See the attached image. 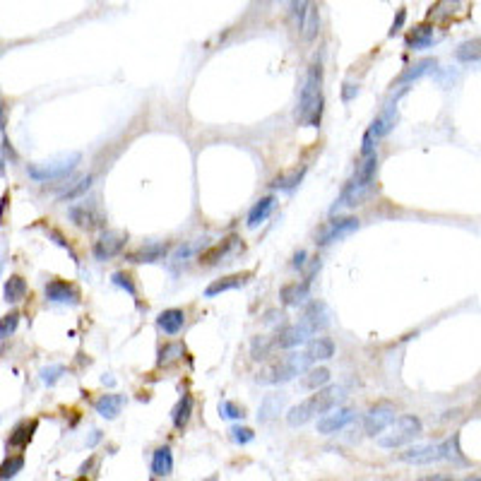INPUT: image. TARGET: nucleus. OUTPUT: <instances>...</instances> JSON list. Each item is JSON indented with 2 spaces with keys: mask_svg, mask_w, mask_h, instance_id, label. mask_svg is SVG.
I'll return each mask as SVG.
<instances>
[{
  "mask_svg": "<svg viewBox=\"0 0 481 481\" xmlns=\"http://www.w3.org/2000/svg\"><path fill=\"white\" fill-rule=\"evenodd\" d=\"M323 116V70L320 65H313L306 75V82L301 87V96H298L296 106V120L308 125H320Z\"/></svg>",
  "mask_w": 481,
  "mask_h": 481,
  "instance_id": "f03ea898",
  "label": "nucleus"
},
{
  "mask_svg": "<svg viewBox=\"0 0 481 481\" xmlns=\"http://www.w3.org/2000/svg\"><path fill=\"white\" fill-rule=\"evenodd\" d=\"M356 94H359V87H354V84H344V92H342L344 101H352Z\"/></svg>",
  "mask_w": 481,
  "mask_h": 481,
  "instance_id": "09e8293b",
  "label": "nucleus"
},
{
  "mask_svg": "<svg viewBox=\"0 0 481 481\" xmlns=\"http://www.w3.org/2000/svg\"><path fill=\"white\" fill-rule=\"evenodd\" d=\"M397 419V412H394L392 407H388V404H381V407L371 409V412L366 414V419H363V431H366V435H381L383 431H388L390 424Z\"/></svg>",
  "mask_w": 481,
  "mask_h": 481,
  "instance_id": "1a4fd4ad",
  "label": "nucleus"
},
{
  "mask_svg": "<svg viewBox=\"0 0 481 481\" xmlns=\"http://www.w3.org/2000/svg\"><path fill=\"white\" fill-rule=\"evenodd\" d=\"M181 354H183V347H179V344H169V347H164L159 352V366H164V363L174 361V359H179Z\"/></svg>",
  "mask_w": 481,
  "mask_h": 481,
  "instance_id": "a19ab883",
  "label": "nucleus"
},
{
  "mask_svg": "<svg viewBox=\"0 0 481 481\" xmlns=\"http://www.w3.org/2000/svg\"><path fill=\"white\" fill-rule=\"evenodd\" d=\"M231 241H234V239H229V241L219 243V246H215V248H212V251L202 253V255H200V262H205V265H215V262L219 260V257H224V253L231 248Z\"/></svg>",
  "mask_w": 481,
  "mask_h": 481,
  "instance_id": "c9c22d12",
  "label": "nucleus"
},
{
  "mask_svg": "<svg viewBox=\"0 0 481 481\" xmlns=\"http://www.w3.org/2000/svg\"><path fill=\"white\" fill-rule=\"evenodd\" d=\"M354 419H356V412H354V409L335 407V409H330V412H325L320 419H318V433L332 435V433L342 431V428H347Z\"/></svg>",
  "mask_w": 481,
  "mask_h": 481,
  "instance_id": "6e6552de",
  "label": "nucleus"
},
{
  "mask_svg": "<svg viewBox=\"0 0 481 481\" xmlns=\"http://www.w3.org/2000/svg\"><path fill=\"white\" fill-rule=\"evenodd\" d=\"M123 404H125L123 394H101V397L94 402V409H96V414H99V417L116 419L120 414V409H123Z\"/></svg>",
  "mask_w": 481,
  "mask_h": 481,
  "instance_id": "f3484780",
  "label": "nucleus"
},
{
  "mask_svg": "<svg viewBox=\"0 0 481 481\" xmlns=\"http://www.w3.org/2000/svg\"><path fill=\"white\" fill-rule=\"evenodd\" d=\"M306 354L313 359V363L327 361V359L335 356V342H332L330 337H313L311 342H308Z\"/></svg>",
  "mask_w": 481,
  "mask_h": 481,
  "instance_id": "aec40b11",
  "label": "nucleus"
},
{
  "mask_svg": "<svg viewBox=\"0 0 481 481\" xmlns=\"http://www.w3.org/2000/svg\"><path fill=\"white\" fill-rule=\"evenodd\" d=\"M455 58L462 60V63H477V60H481V39L460 44L457 51H455Z\"/></svg>",
  "mask_w": 481,
  "mask_h": 481,
  "instance_id": "c756f323",
  "label": "nucleus"
},
{
  "mask_svg": "<svg viewBox=\"0 0 481 481\" xmlns=\"http://www.w3.org/2000/svg\"><path fill=\"white\" fill-rule=\"evenodd\" d=\"M111 282H114L116 287L125 289V291H128L130 296H135V293H138V289H135L133 280H130V275H125V272H116V275L111 277Z\"/></svg>",
  "mask_w": 481,
  "mask_h": 481,
  "instance_id": "ea45409f",
  "label": "nucleus"
},
{
  "mask_svg": "<svg viewBox=\"0 0 481 481\" xmlns=\"http://www.w3.org/2000/svg\"><path fill=\"white\" fill-rule=\"evenodd\" d=\"M313 366V359L308 356L306 352H291L287 354L284 359L275 361L272 366H267L265 371L257 376V383L262 385H280V383H287L291 378L301 376V373H308V368Z\"/></svg>",
  "mask_w": 481,
  "mask_h": 481,
  "instance_id": "20e7f679",
  "label": "nucleus"
},
{
  "mask_svg": "<svg viewBox=\"0 0 481 481\" xmlns=\"http://www.w3.org/2000/svg\"><path fill=\"white\" fill-rule=\"evenodd\" d=\"M123 246H125L123 234H118V231H106V234L94 243L92 253H94L96 260L104 262V260H111V257L118 255V253L123 251Z\"/></svg>",
  "mask_w": 481,
  "mask_h": 481,
  "instance_id": "9b49d317",
  "label": "nucleus"
},
{
  "mask_svg": "<svg viewBox=\"0 0 481 481\" xmlns=\"http://www.w3.org/2000/svg\"><path fill=\"white\" fill-rule=\"evenodd\" d=\"M303 171H306V169L296 171V174H291V176H282V179H275V181H272V188H282V190H289V188H293V185H296L298 181H301Z\"/></svg>",
  "mask_w": 481,
  "mask_h": 481,
  "instance_id": "58836bf2",
  "label": "nucleus"
},
{
  "mask_svg": "<svg viewBox=\"0 0 481 481\" xmlns=\"http://www.w3.org/2000/svg\"><path fill=\"white\" fill-rule=\"evenodd\" d=\"M318 24H320V17H318V8L311 3V8H308L306 17H303V22H301V27H298V29H301L303 37H306V39H313L318 34Z\"/></svg>",
  "mask_w": 481,
  "mask_h": 481,
  "instance_id": "f704fd0d",
  "label": "nucleus"
},
{
  "mask_svg": "<svg viewBox=\"0 0 481 481\" xmlns=\"http://www.w3.org/2000/svg\"><path fill=\"white\" fill-rule=\"evenodd\" d=\"M22 467H24V457H19V455H17V457L5 460V462H3V469H0V477H3V479H12L15 474H17Z\"/></svg>",
  "mask_w": 481,
  "mask_h": 481,
  "instance_id": "e433bc0d",
  "label": "nucleus"
},
{
  "mask_svg": "<svg viewBox=\"0 0 481 481\" xmlns=\"http://www.w3.org/2000/svg\"><path fill=\"white\" fill-rule=\"evenodd\" d=\"M342 399H344V388H339V385H330V388H325V390H318L316 394H311V397L303 399L301 404L289 409V414H287L289 426H303V424H308L313 417H318V414L323 417L325 412L339 407Z\"/></svg>",
  "mask_w": 481,
  "mask_h": 481,
  "instance_id": "f257e3e1",
  "label": "nucleus"
},
{
  "mask_svg": "<svg viewBox=\"0 0 481 481\" xmlns=\"http://www.w3.org/2000/svg\"><path fill=\"white\" fill-rule=\"evenodd\" d=\"M308 8H311V0H291V12H293V17H296L298 27H301V22H303V17H306Z\"/></svg>",
  "mask_w": 481,
  "mask_h": 481,
  "instance_id": "79ce46f5",
  "label": "nucleus"
},
{
  "mask_svg": "<svg viewBox=\"0 0 481 481\" xmlns=\"http://www.w3.org/2000/svg\"><path fill=\"white\" fill-rule=\"evenodd\" d=\"M303 323H306V325L311 327L313 332L323 330V327L327 325V313H325V306H323V303H311V308H308L306 316H303Z\"/></svg>",
  "mask_w": 481,
  "mask_h": 481,
  "instance_id": "cd10ccee",
  "label": "nucleus"
},
{
  "mask_svg": "<svg viewBox=\"0 0 481 481\" xmlns=\"http://www.w3.org/2000/svg\"><path fill=\"white\" fill-rule=\"evenodd\" d=\"M306 265V251H298L296 257H293V267H303Z\"/></svg>",
  "mask_w": 481,
  "mask_h": 481,
  "instance_id": "8fccbe9b",
  "label": "nucleus"
},
{
  "mask_svg": "<svg viewBox=\"0 0 481 481\" xmlns=\"http://www.w3.org/2000/svg\"><path fill=\"white\" fill-rule=\"evenodd\" d=\"M80 152H73V154L68 156H60L58 161H46V164H29L27 166V174L29 179H34L37 183H46V181H60L65 179V176L70 174V171L75 169V166L80 164Z\"/></svg>",
  "mask_w": 481,
  "mask_h": 481,
  "instance_id": "423d86ee",
  "label": "nucleus"
},
{
  "mask_svg": "<svg viewBox=\"0 0 481 481\" xmlns=\"http://www.w3.org/2000/svg\"><path fill=\"white\" fill-rule=\"evenodd\" d=\"M248 280H251V275H248V272H243V275L224 277V280H217V282H212V284L205 289V296H207V298H215L217 293H221V291H229V289H239V287H243Z\"/></svg>",
  "mask_w": 481,
  "mask_h": 481,
  "instance_id": "5701e85b",
  "label": "nucleus"
},
{
  "mask_svg": "<svg viewBox=\"0 0 481 481\" xmlns=\"http://www.w3.org/2000/svg\"><path fill=\"white\" fill-rule=\"evenodd\" d=\"M156 325H159L166 335H179V332L183 330V325H185V313L179 311V308H169V311L159 313V318H156Z\"/></svg>",
  "mask_w": 481,
  "mask_h": 481,
  "instance_id": "a211bd4d",
  "label": "nucleus"
},
{
  "mask_svg": "<svg viewBox=\"0 0 481 481\" xmlns=\"http://www.w3.org/2000/svg\"><path fill=\"white\" fill-rule=\"evenodd\" d=\"M229 433H231V440H234V443H239V445H246V443H251V440L255 438V433H253L251 428H241V426H234Z\"/></svg>",
  "mask_w": 481,
  "mask_h": 481,
  "instance_id": "37998d69",
  "label": "nucleus"
},
{
  "mask_svg": "<svg viewBox=\"0 0 481 481\" xmlns=\"http://www.w3.org/2000/svg\"><path fill=\"white\" fill-rule=\"evenodd\" d=\"M404 19H407V12H404V10H399L397 12V17H394V22H392V27H390V37H394V34L399 32V29H402V24H404Z\"/></svg>",
  "mask_w": 481,
  "mask_h": 481,
  "instance_id": "de8ad7c7",
  "label": "nucleus"
},
{
  "mask_svg": "<svg viewBox=\"0 0 481 481\" xmlns=\"http://www.w3.org/2000/svg\"><path fill=\"white\" fill-rule=\"evenodd\" d=\"M174 469V455L169 448H156L152 455V477H169Z\"/></svg>",
  "mask_w": 481,
  "mask_h": 481,
  "instance_id": "412c9836",
  "label": "nucleus"
},
{
  "mask_svg": "<svg viewBox=\"0 0 481 481\" xmlns=\"http://www.w3.org/2000/svg\"><path fill=\"white\" fill-rule=\"evenodd\" d=\"M327 383H330V371H327V368H313V371L308 368V376L301 381L303 388H308V390H318Z\"/></svg>",
  "mask_w": 481,
  "mask_h": 481,
  "instance_id": "473e14b6",
  "label": "nucleus"
},
{
  "mask_svg": "<svg viewBox=\"0 0 481 481\" xmlns=\"http://www.w3.org/2000/svg\"><path fill=\"white\" fill-rule=\"evenodd\" d=\"M190 412H192V399L188 397V394H183V397L179 399V404L174 407V412H171V421H174V426L183 428L190 419Z\"/></svg>",
  "mask_w": 481,
  "mask_h": 481,
  "instance_id": "7c9ffc66",
  "label": "nucleus"
},
{
  "mask_svg": "<svg viewBox=\"0 0 481 481\" xmlns=\"http://www.w3.org/2000/svg\"><path fill=\"white\" fill-rule=\"evenodd\" d=\"M169 253V246L166 243H147V246H140L135 253H130L125 260L135 262V265H149V262H159L164 260V255Z\"/></svg>",
  "mask_w": 481,
  "mask_h": 481,
  "instance_id": "ddd939ff",
  "label": "nucleus"
},
{
  "mask_svg": "<svg viewBox=\"0 0 481 481\" xmlns=\"http://www.w3.org/2000/svg\"><path fill=\"white\" fill-rule=\"evenodd\" d=\"M46 296L55 303H78V289L63 280H51L46 284Z\"/></svg>",
  "mask_w": 481,
  "mask_h": 481,
  "instance_id": "dca6fc26",
  "label": "nucleus"
},
{
  "mask_svg": "<svg viewBox=\"0 0 481 481\" xmlns=\"http://www.w3.org/2000/svg\"><path fill=\"white\" fill-rule=\"evenodd\" d=\"M272 210H275V197H272V195L260 197V200H257L255 205H253L251 215H248V226H251V229L260 226L262 221H265L267 217L272 215Z\"/></svg>",
  "mask_w": 481,
  "mask_h": 481,
  "instance_id": "4be33fe9",
  "label": "nucleus"
},
{
  "mask_svg": "<svg viewBox=\"0 0 481 481\" xmlns=\"http://www.w3.org/2000/svg\"><path fill=\"white\" fill-rule=\"evenodd\" d=\"M282 409H284V394H267L260 404L257 419H260V421H270V419L280 417Z\"/></svg>",
  "mask_w": 481,
  "mask_h": 481,
  "instance_id": "393cba45",
  "label": "nucleus"
},
{
  "mask_svg": "<svg viewBox=\"0 0 481 481\" xmlns=\"http://www.w3.org/2000/svg\"><path fill=\"white\" fill-rule=\"evenodd\" d=\"M433 44V27L431 24H419V27L412 29V34L407 37V48L421 51L428 48Z\"/></svg>",
  "mask_w": 481,
  "mask_h": 481,
  "instance_id": "b1692460",
  "label": "nucleus"
},
{
  "mask_svg": "<svg viewBox=\"0 0 481 481\" xmlns=\"http://www.w3.org/2000/svg\"><path fill=\"white\" fill-rule=\"evenodd\" d=\"M65 373V368L63 366H51V368H44L42 371V381L46 383V385H53L55 381H58L60 376Z\"/></svg>",
  "mask_w": 481,
  "mask_h": 481,
  "instance_id": "a18cd8bd",
  "label": "nucleus"
},
{
  "mask_svg": "<svg viewBox=\"0 0 481 481\" xmlns=\"http://www.w3.org/2000/svg\"><path fill=\"white\" fill-rule=\"evenodd\" d=\"M394 123H397V104H388L383 109V114L376 116L371 130L376 138H385V135H390V130L394 128Z\"/></svg>",
  "mask_w": 481,
  "mask_h": 481,
  "instance_id": "6ab92c4d",
  "label": "nucleus"
},
{
  "mask_svg": "<svg viewBox=\"0 0 481 481\" xmlns=\"http://www.w3.org/2000/svg\"><path fill=\"white\" fill-rule=\"evenodd\" d=\"M419 435H421V419L407 414V417L394 419L385 435H378V445L381 448H402Z\"/></svg>",
  "mask_w": 481,
  "mask_h": 481,
  "instance_id": "39448f33",
  "label": "nucleus"
},
{
  "mask_svg": "<svg viewBox=\"0 0 481 481\" xmlns=\"http://www.w3.org/2000/svg\"><path fill=\"white\" fill-rule=\"evenodd\" d=\"M39 424L37 421H24L10 433V440H8V448H24L29 445V440L34 438V431H37Z\"/></svg>",
  "mask_w": 481,
  "mask_h": 481,
  "instance_id": "bb28decb",
  "label": "nucleus"
},
{
  "mask_svg": "<svg viewBox=\"0 0 481 481\" xmlns=\"http://www.w3.org/2000/svg\"><path fill=\"white\" fill-rule=\"evenodd\" d=\"M435 58H426V60H419L417 65H409L407 70H404L402 75H399L394 82L397 84H407V82H412V80H419V78H424L426 73H431V70L435 68Z\"/></svg>",
  "mask_w": 481,
  "mask_h": 481,
  "instance_id": "a878e982",
  "label": "nucleus"
},
{
  "mask_svg": "<svg viewBox=\"0 0 481 481\" xmlns=\"http://www.w3.org/2000/svg\"><path fill=\"white\" fill-rule=\"evenodd\" d=\"M70 219L80 226V229L92 231L96 226L104 224V217L96 212V207L92 205H80V207H70Z\"/></svg>",
  "mask_w": 481,
  "mask_h": 481,
  "instance_id": "2eb2a0df",
  "label": "nucleus"
},
{
  "mask_svg": "<svg viewBox=\"0 0 481 481\" xmlns=\"http://www.w3.org/2000/svg\"><path fill=\"white\" fill-rule=\"evenodd\" d=\"M376 169H378V156L371 154V156H363V161L359 164L356 174L354 179L344 185L342 195H339L337 205L332 207V212H337L339 207H356L361 205L363 200L368 197V192L373 188V179H376Z\"/></svg>",
  "mask_w": 481,
  "mask_h": 481,
  "instance_id": "7ed1b4c3",
  "label": "nucleus"
},
{
  "mask_svg": "<svg viewBox=\"0 0 481 481\" xmlns=\"http://www.w3.org/2000/svg\"><path fill=\"white\" fill-rule=\"evenodd\" d=\"M251 352H253V359H255V361H262V359H270L277 349H275V342H272L270 337H255L253 339Z\"/></svg>",
  "mask_w": 481,
  "mask_h": 481,
  "instance_id": "2f4dec72",
  "label": "nucleus"
},
{
  "mask_svg": "<svg viewBox=\"0 0 481 481\" xmlns=\"http://www.w3.org/2000/svg\"><path fill=\"white\" fill-rule=\"evenodd\" d=\"M373 130H368L366 135H363V143H361V156H371V154H376V145H373Z\"/></svg>",
  "mask_w": 481,
  "mask_h": 481,
  "instance_id": "49530a36",
  "label": "nucleus"
},
{
  "mask_svg": "<svg viewBox=\"0 0 481 481\" xmlns=\"http://www.w3.org/2000/svg\"><path fill=\"white\" fill-rule=\"evenodd\" d=\"M311 280H313V275H308L303 282H293V284L282 287V291H280L282 303H284V306H301L308 298V293H311Z\"/></svg>",
  "mask_w": 481,
  "mask_h": 481,
  "instance_id": "4468645a",
  "label": "nucleus"
},
{
  "mask_svg": "<svg viewBox=\"0 0 481 481\" xmlns=\"http://www.w3.org/2000/svg\"><path fill=\"white\" fill-rule=\"evenodd\" d=\"M399 460L407 464H433L445 460V448L440 445H417V448H409L407 453L399 455Z\"/></svg>",
  "mask_w": 481,
  "mask_h": 481,
  "instance_id": "9d476101",
  "label": "nucleus"
},
{
  "mask_svg": "<svg viewBox=\"0 0 481 481\" xmlns=\"http://www.w3.org/2000/svg\"><path fill=\"white\" fill-rule=\"evenodd\" d=\"M92 183H94L92 176H84V179H80L78 183L70 185V188L65 190L63 195H60V202H70V200H78V197H82L84 192H87L89 188H92Z\"/></svg>",
  "mask_w": 481,
  "mask_h": 481,
  "instance_id": "72a5a7b5",
  "label": "nucleus"
},
{
  "mask_svg": "<svg viewBox=\"0 0 481 481\" xmlns=\"http://www.w3.org/2000/svg\"><path fill=\"white\" fill-rule=\"evenodd\" d=\"M313 335H316V332L301 320V323H296V325H284L275 337H272V342H275V349H296V347H301V344L311 342Z\"/></svg>",
  "mask_w": 481,
  "mask_h": 481,
  "instance_id": "0eeeda50",
  "label": "nucleus"
},
{
  "mask_svg": "<svg viewBox=\"0 0 481 481\" xmlns=\"http://www.w3.org/2000/svg\"><path fill=\"white\" fill-rule=\"evenodd\" d=\"M356 229H359V219H356V217H344V219H335L320 234V239H318V246H327V243H332V241H339V239H344V236L354 234Z\"/></svg>",
  "mask_w": 481,
  "mask_h": 481,
  "instance_id": "f8f14e48",
  "label": "nucleus"
},
{
  "mask_svg": "<svg viewBox=\"0 0 481 481\" xmlns=\"http://www.w3.org/2000/svg\"><path fill=\"white\" fill-rule=\"evenodd\" d=\"M24 293H27V282H24L22 277L12 275L8 282H5V301H8V303L22 301Z\"/></svg>",
  "mask_w": 481,
  "mask_h": 481,
  "instance_id": "c85d7f7f",
  "label": "nucleus"
},
{
  "mask_svg": "<svg viewBox=\"0 0 481 481\" xmlns=\"http://www.w3.org/2000/svg\"><path fill=\"white\" fill-rule=\"evenodd\" d=\"M17 320H19L17 313H10V316H5L3 318V325H0V337L8 339L10 335H12L15 327H17Z\"/></svg>",
  "mask_w": 481,
  "mask_h": 481,
  "instance_id": "c03bdc74",
  "label": "nucleus"
},
{
  "mask_svg": "<svg viewBox=\"0 0 481 481\" xmlns=\"http://www.w3.org/2000/svg\"><path fill=\"white\" fill-rule=\"evenodd\" d=\"M219 414L224 419H243L246 414H243V409L239 407V404L229 402V399H224V402H219Z\"/></svg>",
  "mask_w": 481,
  "mask_h": 481,
  "instance_id": "4c0bfd02",
  "label": "nucleus"
}]
</instances>
